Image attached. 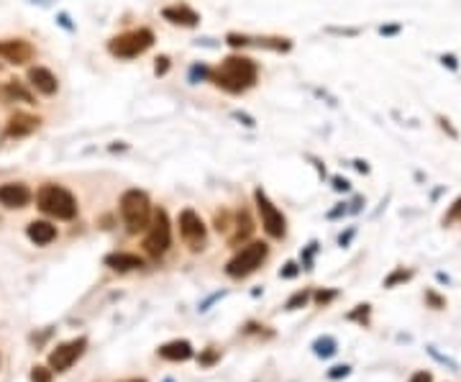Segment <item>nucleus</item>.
<instances>
[{
    "label": "nucleus",
    "instance_id": "1",
    "mask_svg": "<svg viewBox=\"0 0 461 382\" xmlns=\"http://www.w3.org/2000/svg\"><path fill=\"white\" fill-rule=\"evenodd\" d=\"M261 64L243 51H231L218 64L210 67V85L226 95H246L259 85Z\"/></svg>",
    "mask_w": 461,
    "mask_h": 382
},
{
    "label": "nucleus",
    "instance_id": "2",
    "mask_svg": "<svg viewBox=\"0 0 461 382\" xmlns=\"http://www.w3.org/2000/svg\"><path fill=\"white\" fill-rule=\"evenodd\" d=\"M157 44V34L149 26H139V28H128V31H121V34H113L105 42V51H108L113 60L121 62H131L143 57L146 51Z\"/></svg>",
    "mask_w": 461,
    "mask_h": 382
},
{
    "label": "nucleus",
    "instance_id": "3",
    "mask_svg": "<svg viewBox=\"0 0 461 382\" xmlns=\"http://www.w3.org/2000/svg\"><path fill=\"white\" fill-rule=\"evenodd\" d=\"M36 205L44 216L57 218V221H72L77 216V198L57 182H44L36 190Z\"/></svg>",
    "mask_w": 461,
    "mask_h": 382
},
{
    "label": "nucleus",
    "instance_id": "4",
    "mask_svg": "<svg viewBox=\"0 0 461 382\" xmlns=\"http://www.w3.org/2000/svg\"><path fill=\"white\" fill-rule=\"evenodd\" d=\"M121 218L126 223L128 234H141V231L149 229L151 216H154V205H151L149 196L139 190V187H131L121 196Z\"/></svg>",
    "mask_w": 461,
    "mask_h": 382
},
{
    "label": "nucleus",
    "instance_id": "5",
    "mask_svg": "<svg viewBox=\"0 0 461 382\" xmlns=\"http://www.w3.org/2000/svg\"><path fill=\"white\" fill-rule=\"evenodd\" d=\"M267 254H269V247L264 241H249L246 247H241L228 259L226 275L234 277V280H243V277H249V275H254V272L259 270L261 262L267 259Z\"/></svg>",
    "mask_w": 461,
    "mask_h": 382
},
{
    "label": "nucleus",
    "instance_id": "6",
    "mask_svg": "<svg viewBox=\"0 0 461 382\" xmlns=\"http://www.w3.org/2000/svg\"><path fill=\"white\" fill-rule=\"evenodd\" d=\"M254 205H256V213L261 218V229L269 238H277L282 241L287 236V218L285 213L275 205V200L267 196L264 187H254Z\"/></svg>",
    "mask_w": 461,
    "mask_h": 382
},
{
    "label": "nucleus",
    "instance_id": "7",
    "mask_svg": "<svg viewBox=\"0 0 461 382\" xmlns=\"http://www.w3.org/2000/svg\"><path fill=\"white\" fill-rule=\"evenodd\" d=\"M172 247V221L164 208H157L154 216H151V223L146 229V236H143V249L146 254L151 257H164Z\"/></svg>",
    "mask_w": 461,
    "mask_h": 382
},
{
    "label": "nucleus",
    "instance_id": "8",
    "mask_svg": "<svg viewBox=\"0 0 461 382\" xmlns=\"http://www.w3.org/2000/svg\"><path fill=\"white\" fill-rule=\"evenodd\" d=\"M177 226H180V236H182V241L193 249V252L205 249V241H208V226H205V221H202L200 213L195 211V208H184V211L180 213V218H177Z\"/></svg>",
    "mask_w": 461,
    "mask_h": 382
},
{
    "label": "nucleus",
    "instance_id": "9",
    "mask_svg": "<svg viewBox=\"0 0 461 382\" xmlns=\"http://www.w3.org/2000/svg\"><path fill=\"white\" fill-rule=\"evenodd\" d=\"M36 57V46L24 36H6L0 39V60L13 67H24Z\"/></svg>",
    "mask_w": 461,
    "mask_h": 382
},
{
    "label": "nucleus",
    "instance_id": "10",
    "mask_svg": "<svg viewBox=\"0 0 461 382\" xmlns=\"http://www.w3.org/2000/svg\"><path fill=\"white\" fill-rule=\"evenodd\" d=\"M85 349H87V339H85V336L59 344V347L49 354V370L51 372H67L69 367L75 365L77 359L85 354Z\"/></svg>",
    "mask_w": 461,
    "mask_h": 382
},
{
    "label": "nucleus",
    "instance_id": "11",
    "mask_svg": "<svg viewBox=\"0 0 461 382\" xmlns=\"http://www.w3.org/2000/svg\"><path fill=\"white\" fill-rule=\"evenodd\" d=\"M159 16L162 21H167L169 26H177V28H198L202 21L200 13L190 3H184V0H175V3L164 6L159 10Z\"/></svg>",
    "mask_w": 461,
    "mask_h": 382
},
{
    "label": "nucleus",
    "instance_id": "12",
    "mask_svg": "<svg viewBox=\"0 0 461 382\" xmlns=\"http://www.w3.org/2000/svg\"><path fill=\"white\" fill-rule=\"evenodd\" d=\"M26 83L36 95H44V98H54L59 93V77L44 64H34L26 69Z\"/></svg>",
    "mask_w": 461,
    "mask_h": 382
},
{
    "label": "nucleus",
    "instance_id": "13",
    "mask_svg": "<svg viewBox=\"0 0 461 382\" xmlns=\"http://www.w3.org/2000/svg\"><path fill=\"white\" fill-rule=\"evenodd\" d=\"M42 126V116L28 111H13L6 121V139H28Z\"/></svg>",
    "mask_w": 461,
    "mask_h": 382
},
{
    "label": "nucleus",
    "instance_id": "14",
    "mask_svg": "<svg viewBox=\"0 0 461 382\" xmlns=\"http://www.w3.org/2000/svg\"><path fill=\"white\" fill-rule=\"evenodd\" d=\"M31 187L26 182H3L0 185V205L8 208V211H21L26 205L31 203Z\"/></svg>",
    "mask_w": 461,
    "mask_h": 382
},
{
    "label": "nucleus",
    "instance_id": "15",
    "mask_svg": "<svg viewBox=\"0 0 461 382\" xmlns=\"http://www.w3.org/2000/svg\"><path fill=\"white\" fill-rule=\"evenodd\" d=\"M3 98L8 103H26V105H36L34 90L28 87V83H21L16 77H10L3 83Z\"/></svg>",
    "mask_w": 461,
    "mask_h": 382
},
{
    "label": "nucleus",
    "instance_id": "16",
    "mask_svg": "<svg viewBox=\"0 0 461 382\" xmlns=\"http://www.w3.org/2000/svg\"><path fill=\"white\" fill-rule=\"evenodd\" d=\"M252 46L264 51H275V54H290L295 49V42L290 36L279 34H264V36H252Z\"/></svg>",
    "mask_w": 461,
    "mask_h": 382
},
{
    "label": "nucleus",
    "instance_id": "17",
    "mask_svg": "<svg viewBox=\"0 0 461 382\" xmlns=\"http://www.w3.org/2000/svg\"><path fill=\"white\" fill-rule=\"evenodd\" d=\"M105 267H110V270L116 272H131V270H141L143 264V257L134 254V252H110V254H105Z\"/></svg>",
    "mask_w": 461,
    "mask_h": 382
},
{
    "label": "nucleus",
    "instance_id": "18",
    "mask_svg": "<svg viewBox=\"0 0 461 382\" xmlns=\"http://www.w3.org/2000/svg\"><path fill=\"white\" fill-rule=\"evenodd\" d=\"M26 236L34 241L36 247H46V244H51L54 238H57V226L51 221H31L28 226H26Z\"/></svg>",
    "mask_w": 461,
    "mask_h": 382
},
{
    "label": "nucleus",
    "instance_id": "19",
    "mask_svg": "<svg viewBox=\"0 0 461 382\" xmlns=\"http://www.w3.org/2000/svg\"><path fill=\"white\" fill-rule=\"evenodd\" d=\"M193 344L187 339H175V341H167V344H162L159 347V357L162 359H169V362H187V359L193 357Z\"/></svg>",
    "mask_w": 461,
    "mask_h": 382
},
{
    "label": "nucleus",
    "instance_id": "20",
    "mask_svg": "<svg viewBox=\"0 0 461 382\" xmlns=\"http://www.w3.org/2000/svg\"><path fill=\"white\" fill-rule=\"evenodd\" d=\"M234 229H236V234L231 236V244H234V247L252 236L254 221L249 218V213H246V211H238V216H236V221H234Z\"/></svg>",
    "mask_w": 461,
    "mask_h": 382
},
{
    "label": "nucleus",
    "instance_id": "21",
    "mask_svg": "<svg viewBox=\"0 0 461 382\" xmlns=\"http://www.w3.org/2000/svg\"><path fill=\"white\" fill-rule=\"evenodd\" d=\"M210 80V64L208 62H193L187 67V83L190 85H200V83H208Z\"/></svg>",
    "mask_w": 461,
    "mask_h": 382
},
{
    "label": "nucleus",
    "instance_id": "22",
    "mask_svg": "<svg viewBox=\"0 0 461 382\" xmlns=\"http://www.w3.org/2000/svg\"><path fill=\"white\" fill-rule=\"evenodd\" d=\"M223 44L231 46L234 51H243V49H252V34H241V31H228L223 36Z\"/></svg>",
    "mask_w": 461,
    "mask_h": 382
},
{
    "label": "nucleus",
    "instance_id": "23",
    "mask_svg": "<svg viewBox=\"0 0 461 382\" xmlns=\"http://www.w3.org/2000/svg\"><path fill=\"white\" fill-rule=\"evenodd\" d=\"M336 349H338V344H336L333 336H320V339L313 341V351H315L318 357H323V359L333 357Z\"/></svg>",
    "mask_w": 461,
    "mask_h": 382
},
{
    "label": "nucleus",
    "instance_id": "24",
    "mask_svg": "<svg viewBox=\"0 0 461 382\" xmlns=\"http://www.w3.org/2000/svg\"><path fill=\"white\" fill-rule=\"evenodd\" d=\"M412 277V270H405V267H397L394 272H390L385 277V288H397V285H403Z\"/></svg>",
    "mask_w": 461,
    "mask_h": 382
},
{
    "label": "nucleus",
    "instance_id": "25",
    "mask_svg": "<svg viewBox=\"0 0 461 382\" xmlns=\"http://www.w3.org/2000/svg\"><path fill=\"white\" fill-rule=\"evenodd\" d=\"M231 119H234L236 123H238V126L249 128V131H254V128L259 126V121L254 119V116H252L249 111H241V108H234V111H231Z\"/></svg>",
    "mask_w": 461,
    "mask_h": 382
},
{
    "label": "nucleus",
    "instance_id": "26",
    "mask_svg": "<svg viewBox=\"0 0 461 382\" xmlns=\"http://www.w3.org/2000/svg\"><path fill=\"white\" fill-rule=\"evenodd\" d=\"M323 31H326V34H331V36H346V39H354V36L361 34L359 26H326Z\"/></svg>",
    "mask_w": 461,
    "mask_h": 382
},
{
    "label": "nucleus",
    "instance_id": "27",
    "mask_svg": "<svg viewBox=\"0 0 461 382\" xmlns=\"http://www.w3.org/2000/svg\"><path fill=\"white\" fill-rule=\"evenodd\" d=\"M169 72H172V57L169 54L154 57V77H167Z\"/></svg>",
    "mask_w": 461,
    "mask_h": 382
},
{
    "label": "nucleus",
    "instance_id": "28",
    "mask_svg": "<svg viewBox=\"0 0 461 382\" xmlns=\"http://www.w3.org/2000/svg\"><path fill=\"white\" fill-rule=\"evenodd\" d=\"M311 290H297L295 295H290V300L285 303V311H297V308H302L308 300H311Z\"/></svg>",
    "mask_w": 461,
    "mask_h": 382
},
{
    "label": "nucleus",
    "instance_id": "29",
    "mask_svg": "<svg viewBox=\"0 0 461 382\" xmlns=\"http://www.w3.org/2000/svg\"><path fill=\"white\" fill-rule=\"evenodd\" d=\"M57 26L59 28H64L67 34H75L77 31V24L72 21V16H69L67 10H57Z\"/></svg>",
    "mask_w": 461,
    "mask_h": 382
},
{
    "label": "nucleus",
    "instance_id": "30",
    "mask_svg": "<svg viewBox=\"0 0 461 382\" xmlns=\"http://www.w3.org/2000/svg\"><path fill=\"white\" fill-rule=\"evenodd\" d=\"M318 249H320L318 241H311V244H308V249L302 252V270H313V257L318 254Z\"/></svg>",
    "mask_w": 461,
    "mask_h": 382
},
{
    "label": "nucleus",
    "instance_id": "31",
    "mask_svg": "<svg viewBox=\"0 0 461 382\" xmlns=\"http://www.w3.org/2000/svg\"><path fill=\"white\" fill-rule=\"evenodd\" d=\"M302 272V264H297V262H285V267L279 270V277L282 280H295L297 275Z\"/></svg>",
    "mask_w": 461,
    "mask_h": 382
},
{
    "label": "nucleus",
    "instance_id": "32",
    "mask_svg": "<svg viewBox=\"0 0 461 382\" xmlns=\"http://www.w3.org/2000/svg\"><path fill=\"white\" fill-rule=\"evenodd\" d=\"M336 295H338L336 290H318V293L313 295V300H315L318 306H328V303H331V300H333Z\"/></svg>",
    "mask_w": 461,
    "mask_h": 382
},
{
    "label": "nucleus",
    "instance_id": "33",
    "mask_svg": "<svg viewBox=\"0 0 461 382\" xmlns=\"http://www.w3.org/2000/svg\"><path fill=\"white\" fill-rule=\"evenodd\" d=\"M436 121H438V126H441V131H446V134L451 136L453 141H456V139H459V131H456V128L451 126V121L446 119V116H436Z\"/></svg>",
    "mask_w": 461,
    "mask_h": 382
},
{
    "label": "nucleus",
    "instance_id": "34",
    "mask_svg": "<svg viewBox=\"0 0 461 382\" xmlns=\"http://www.w3.org/2000/svg\"><path fill=\"white\" fill-rule=\"evenodd\" d=\"M369 311H372L369 306H356V311H354V313H349V321L367 323L369 321Z\"/></svg>",
    "mask_w": 461,
    "mask_h": 382
},
{
    "label": "nucleus",
    "instance_id": "35",
    "mask_svg": "<svg viewBox=\"0 0 461 382\" xmlns=\"http://www.w3.org/2000/svg\"><path fill=\"white\" fill-rule=\"evenodd\" d=\"M31 380H34V382H51V370H49V367H34Z\"/></svg>",
    "mask_w": 461,
    "mask_h": 382
},
{
    "label": "nucleus",
    "instance_id": "36",
    "mask_svg": "<svg viewBox=\"0 0 461 382\" xmlns=\"http://www.w3.org/2000/svg\"><path fill=\"white\" fill-rule=\"evenodd\" d=\"M331 185H333L336 193H349V190H351V182H349L346 177H341V175L331 177Z\"/></svg>",
    "mask_w": 461,
    "mask_h": 382
},
{
    "label": "nucleus",
    "instance_id": "37",
    "mask_svg": "<svg viewBox=\"0 0 461 382\" xmlns=\"http://www.w3.org/2000/svg\"><path fill=\"white\" fill-rule=\"evenodd\" d=\"M453 221H461V198L451 205V211L444 216V223H453Z\"/></svg>",
    "mask_w": 461,
    "mask_h": 382
},
{
    "label": "nucleus",
    "instance_id": "38",
    "mask_svg": "<svg viewBox=\"0 0 461 382\" xmlns=\"http://www.w3.org/2000/svg\"><path fill=\"white\" fill-rule=\"evenodd\" d=\"M349 372H351V367L336 365V367H331V372H328V380H341V377H346Z\"/></svg>",
    "mask_w": 461,
    "mask_h": 382
},
{
    "label": "nucleus",
    "instance_id": "39",
    "mask_svg": "<svg viewBox=\"0 0 461 382\" xmlns=\"http://www.w3.org/2000/svg\"><path fill=\"white\" fill-rule=\"evenodd\" d=\"M400 28H403V26H400V24L379 26V34H382V36H394V34H400Z\"/></svg>",
    "mask_w": 461,
    "mask_h": 382
},
{
    "label": "nucleus",
    "instance_id": "40",
    "mask_svg": "<svg viewBox=\"0 0 461 382\" xmlns=\"http://www.w3.org/2000/svg\"><path fill=\"white\" fill-rule=\"evenodd\" d=\"M441 64H444V67H449V69H453V72L459 69V62H456V57H453V54H444V57H441Z\"/></svg>",
    "mask_w": 461,
    "mask_h": 382
},
{
    "label": "nucleus",
    "instance_id": "41",
    "mask_svg": "<svg viewBox=\"0 0 461 382\" xmlns=\"http://www.w3.org/2000/svg\"><path fill=\"white\" fill-rule=\"evenodd\" d=\"M216 359H218V351H216V349H210V351H205V354L200 357V365L208 367V365H213Z\"/></svg>",
    "mask_w": 461,
    "mask_h": 382
},
{
    "label": "nucleus",
    "instance_id": "42",
    "mask_svg": "<svg viewBox=\"0 0 461 382\" xmlns=\"http://www.w3.org/2000/svg\"><path fill=\"white\" fill-rule=\"evenodd\" d=\"M349 213V208H346V203H338V208H333V211L328 213V218L333 221V218H341V216H346Z\"/></svg>",
    "mask_w": 461,
    "mask_h": 382
},
{
    "label": "nucleus",
    "instance_id": "43",
    "mask_svg": "<svg viewBox=\"0 0 461 382\" xmlns=\"http://www.w3.org/2000/svg\"><path fill=\"white\" fill-rule=\"evenodd\" d=\"M410 382H433V377H430V372H426V370H420V372L412 374Z\"/></svg>",
    "mask_w": 461,
    "mask_h": 382
},
{
    "label": "nucleus",
    "instance_id": "44",
    "mask_svg": "<svg viewBox=\"0 0 461 382\" xmlns=\"http://www.w3.org/2000/svg\"><path fill=\"white\" fill-rule=\"evenodd\" d=\"M223 295H226V290H223V293H216V295H210L208 300H205V303H202V306H200V311H202V313H205V311H208V308L213 306V303H216V300H220V297H223Z\"/></svg>",
    "mask_w": 461,
    "mask_h": 382
},
{
    "label": "nucleus",
    "instance_id": "45",
    "mask_svg": "<svg viewBox=\"0 0 461 382\" xmlns=\"http://www.w3.org/2000/svg\"><path fill=\"white\" fill-rule=\"evenodd\" d=\"M308 159H311L313 164H315V170H318L320 177H326V164H323V162H320L318 157H313V154H308Z\"/></svg>",
    "mask_w": 461,
    "mask_h": 382
},
{
    "label": "nucleus",
    "instance_id": "46",
    "mask_svg": "<svg viewBox=\"0 0 461 382\" xmlns=\"http://www.w3.org/2000/svg\"><path fill=\"white\" fill-rule=\"evenodd\" d=\"M426 297H428V303H430V306L444 308V300H441V297H438L436 293H430V290H428V293H426Z\"/></svg>",
    "mask_w": 461,
    "mask_h": 382
},
{
    "label": "nucleus",
    "instance_id": "47",
    "mask_svg": "<svg viewBox=\"0 0 461 382\" xmlns=\"http://www.w3.org/2000/svg\"><path fill=\"white\" fill-rule=\"evenodd\" d=\"M110 152H128L131 146L126 144V141H110V146H108Z\"/></svg>",
    "mask_w": 461,
    "mask_h": 382
},
{
    "label": "nucleus",
    "instance_id": "48",
    "mask_svg": "<svg viewBox=\"0 0 461 382\" xmlns=\"http://www.w3.org/2000/svg\"><path fill=\"white\" fill-rule=\"evenodd\" d=\"M351 236H354V229H349L346 234H341V236H338V244H341V247H346V244L351 241Z\"/></svg>",
    "mask_w": 461,
    "mask_h": 382
},
{
    "label": "nucleus",
    "instance_id": "49",
    "mask_svg": "<svg viewBox=\"0 0 461 382\" xmlns=\"http://www.w3.org/2000/svg\"><path fill=\"white\" fill-rule=\"evenodd\" d=\"M354 167H356V170H359V172H364V175H367V172H369V164H367V162H361V159L354 162Z\"/></svg>",
    "mask_w": 461,
    "mask_h": 382
},
{
    "label": "nucleus",
    "instance_id": "50",
    "mask_svg": "<svg viewBox=\"0 0 461 382\" xmlns=\"http://www.w3.org/2000/svg\"><path fill=\"white\" fill-rule=\"evenodd\" d=\"M31 3H39V6H51V0H31Z\"/></svg>",
    "mask_w": 461,
    "mask_h": 382
},
{
    "label": "nucleus",
    "instance_id": "51",
    "mask_svg": "<svg viewBox=\"0 0 461 382\" xmlns=\"http://www.w3.org/2000/svg\"><path fill=\"white\" fill-rule=\"evenodd\" d=\"M126 382H146V380H126Z\"/></svg>",
    "mask_w": 461,
    "mask_h": 382
},
{
    "label": "nucleus",
    "instance_id": "52",
    "mask_svg": "<svg viewBox=\"0 0 461 382\" xmlns=\"http://www.w3.org/2000/svg\"><path fill=\"white\" fill-rule=\"evenodd\" d=\"M164 382H175V380H172V377H167V380H164Z\"/></svg>",
    "mask_w": 461,
    "mask_h": 382
}]
</instances>
